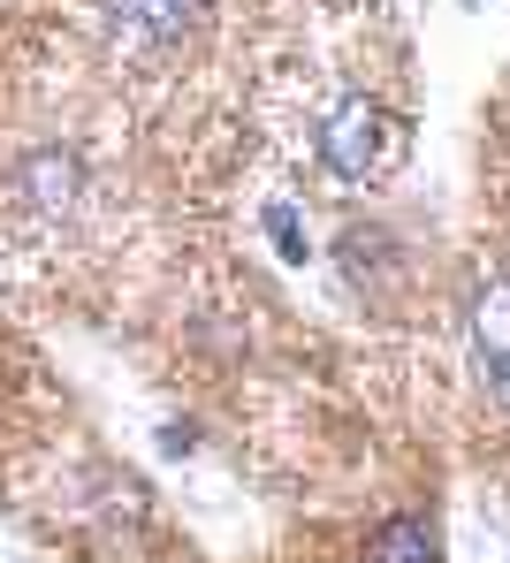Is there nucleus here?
<instances>
[{"instance_id":"f257e3e1","label":"nucleus","mask_w":510,"mask_h":563,"mask_svg":"<svg viewBox=\"0 0 510 563\" xmlns=\"http://www.w3.org/2000/svg\"><path fill=\"white\" fill-rule=\"evenodd\" d=\"M411 153V122L374 92H335L312 107V161L335 184H389Z\"/></svg>"},{"instance_id":"f03ea898","label":"nucleus","mask_w":510,"mask_h":563,"mask_svg":"<svg viewBox=\"0 0 510 563\" xmlns=\"http://www.w3.org/2000/svg\"><path fill=\"white\" fill-rule=\"evenodd\" d=\"M221 0H92L107 46L130 54V62H168L176 46H191L206 23H213Z\"/></svg>"},{"instance_id":"7ed1b4c3","label":"nucleus","mask_w":510,"mask_h":563,"mask_svg":"<svg viewBox=\"0 0 510 563\" xmlns=\"http://www.w3.org/2000/svg\"><path fill=\"white\" fill-rule=\"evenodd\" d=\"M473 351L488 366V396L510 411V275H488L473 289Z\"/></svg>"},{"instance_id":"20e7f679","label":"nucleus","mask_w":510,"mask_h":563,"mask_svg":"<svg viewBox=\"0 0 510 563\" xmlns=\"http://www.w3.org/2000/svg\"><path fill=\"white\" fill-rule=\"evenodd\" d=\"M366 563H442V549H434V526H426V518H389V526L374 533Z\"/></svg>"}]
</instances>
